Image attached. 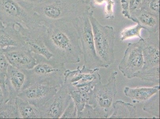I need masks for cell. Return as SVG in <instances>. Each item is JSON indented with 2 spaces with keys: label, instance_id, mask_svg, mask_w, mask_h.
<instances>
[{
  "label": "cell",
  "instance_id": "6da1fadb",
  "mask_svg": "<svg viewBox=\"0 0 160 119\" xmlns=\"http://www.w3.org/2000/svg\"><path fill=\"white\" fill-rule=\"evenodd\" d=\"M73 19L57 20L45 25V45L53 58L65 64L79 63L82 55Z\"/></svg>",
  "mask_w": 160,
  "mask_h": 119
},
{
  "label": "cell",
  "instance_id": "7a4b0ae2",
  "mask_svg": "<svg viewBox=\"0 0 160 119\" xmlns=\"http://www.w3.org/2000/svg\"><path fill=\"white\" fill-rule=\"evenodd\" d=\"M33 55L37 64L32 69L23 70L26 75V81L22 90L37 83L60 88L64 82L66 69L65 64L54 58L48 60L40 55Z\"/></svg>",
  "mask_w": 160,
  "mask_h": 119
},
{
  "label": "cell",
  "instance_id": "3957f363",
  "mask_svg": "<svg viewBox=\"0 0 160 119\" xmlns=\"http://www.w3.org/2000/svg\"><path fill=\"white\" fill-rule=\"evenodd\" d=\"M89 7L85 0H39L33 11L45 25L56 20L78 18Z\"/></svg>",
  "mask_w": 160,
  "mask_h": 119
},
{
  "label": "cell",
  "instance_id": "277c9868",
  "mask_svg": "<svg viewBox=\"0 0 160 119\" xmlns=\"http://www.w3.org/2000/svg\"><path fill=\"white\" fill-rule=\"evenodd\" d=\"M90 9H87L82 15L73 19L83 55L84 65L81 69L83 71L108 68L96 53L92 27L88 17Z\"/></svg>",
  "mask_w": 160,
  "mask_h": 119
},
{
  "label": "cell",
  "instance_id": "5b68a950",
  "mask_svg": "<svg viewBox=\"0 0 160 119\" xmlns=\"http://www.w3.org/2000/svg\"><path fill=\"white\" fill-rule=\"evenodd\" d=\"M93 13V11L91 10L88 17L92 27L96 53L108 68L115 60V33L111 26L100 24L94 17Z\"/></svg>",
  "mask_w": 160,
  "mask_h": 119
},
{
  "label": "cell",
  "instance_id": "8992f818",
  "mask_svg": "<svg viewBox=\"0 0 160 119\" xmlns=\"http://www.w3.org/2000/svg\"><path fill=\"white\" fill-rule=\"evenodd\" d=\"M0 21L5 26L19 24L27 28L44 25L34 11L23 8L14 0H0Z\"/></svg>",
  "mask_w": 160,
  "mask_h": 119
},
{
  "label": "cell",
  "instance_id": "52a82bcc",
  "mask_svg": "<svg viewBox=\"0 0 160 119\" xmlns=\"http://www.w3.org/2000/svg\"><path fill=\"white\" fill-rule=\"evenodd\" d=\"M117 72H112L107 83H98L88 93V104L95 109L104 119L108 118L112 112L113 104L117 93Z\"/></svg>",
  "mask_w": 160,
  "mask_h": 119
},
{
  "label": "cell",
  "instance_id": "ba28073f",
  "mask_svg": "<svg viewBox=\"0 0 160 119\" xmlns=\"http://www.w3.org/2000/svg\"><path fill=\"white\" fill-rule=\"evenodd\" d=\"M99 70V69L83 71L79 67L73 70L66 69L64 83L68 85L69 91L77 90L89 93L96 84L101 82Z\"/></svg>",
  "mask_w": 160,
  "mask_h": 119
},
{
  "label": "cell",
  "instance_id": "9c48e42d",
  "mask_svg": "<svg viewBox=\"0 0 160 119\" xmlns=\"http://www.w3.org/2000/svg\"><path fill=\"white\" fill-rule=\"evenodd\" d=\"M22 36L24 46L33 54L40 55L48 60L53 58V55L46 47L44 37L46 26L45 25L32 28H26L21 25L15 24Z\"/></svg>",
  "mask_w": 160,
  "mask_h": 119
},
{
  "label": "cell",
  "instance_id": "30bf717a",
  "mask_svg": "<svg viewBox=\"0 0 160 119\" xmlns=\"http://www.w3.org/2000/svg\"><path fill=\"white\" fill-rule=\"evenodd\" d=\"M142 40L128 44L124 56L118 65L119 70L128 79L135 77L143 67L144 62L142 53Z\"/></svg>",
  "mask_w": 160,
  "mask_h": 119
},
{
  "label": "cell",
  "instance_id": "8fae6325",
  "mask_svg": "<svg viewBox=\"0 0 160 119\" xmlns=\"http://www.w3.org/2000/svg\"><path fill=\"white\" fill-rule=\"evenodd\" d=\"M71 99L68 85L64 83L40 109L41 119L60 118Z\"/></svg>",
  "mask_w": 160,
  "mask_h": 119
},
{
  "label": "cell",
  "instance_id": "7c38bea8",
  "mask_svg": "<svg viewBox=\"0 0 160 119\" xmlns=\"http://www.w3.org/2000/svg\"><path fill=\"white\" fill-rule=\"evenodd\" d=\"M59 88L45 84H35L22 90L17 97L28 101L40 110Z\"/></svg>",
  "mask_w": 160,
  "mask_h": 119
},
{
  "label": "cell",
  "instance_id": "4fadbf2b",
  "mask_svg": "<svg viewBox=\"0 0 160 119\" xmlns=\"http://www.w3.org/2000/svg\"><path fill=\"white\" fill-rule=\"evenodd\" d=\"M2 50L9 64L21 70H30L37 64L33 53L24 46H8Z\"/></svg>",
  "mask_w": 160,
  "mask_h": 119
},
{
  "label": "cell",
  "instance_id": "5bb4252c",
  "mask_svg": "<svg viewBox=\"0 0 160 119\" xmlns=\"http://www.w3.org/2000/svg\"><path fill=\"white\" fill-rule=\"evenodd\" d=\"M159 33H149V37L142 40L144 65L142 69L160 66Z\"/></svg>",
  "mask_w": 160,
  "mask_h": 119
},
{
  "label": "cell",
  "instance_id": "9a60e30c",
  "mask_svg": "<svg viewBox=\"0 0 160 119\" xmlns=\"http://www.w3.org/2000/svg\"><path fill=\"white\" fill-rule=\"evenodd\" d=\"M25 81L26 75L24 71L10 64L5 82L8 98H16L22 90Z\"/></svg>",
  "mask_w": 160,
  "mask_h": 119
},
{
  "label": "cell",
  "instance_id": "2e32d148",
  "mask_svg": "<svg viewBox=\"0 0 160 119\" xmlns=\"http://www.w3.org/2000/svg\"><path fill=\"white\" fill-rule=\"evenodd\" d=\"M24 46L22 36L15 24L6 26L0 31V49Z\"/></svg>",
  "mask_w": 160,
  "mask_h": 119
},
{
  "label": "cell",
  "instance_id": "e0dca14e",
  "mask_svg": "<svg viewBox=\"0 0 160 119\" xmlns=\"http://www.w3.org/2000/svg\"><path fill=\"white\" fill-rule=\"evenodd\" d=\"M133 22H139L149 33H159L160 16L142 10L133 17Z\"/></svg>",
  "mask_w": 160,
  "mask_h": 119
},
{
  "label": "cell",
  "instance_id": "ac0fdd59",
  "mask_svg": "<svg viewBox=\"0 0 160 119\" xmlns=\"http://www.w3.org/2000/svg\"><path fill=\"white\" fill-rule=\"evenodd\" d=\"M159 91V85L151 88H131L126 87L124 89L125 95L130 98L133 103L147 102Z\"/></svg>",
  "mask_w": 160,
  "mask_h": 119
},
{
  "label": "cell",
  "instance_id": "d6986e66",
  "mask_svg": "<svg viewBox=\"0 0 160 119\" xmlns=\"http://www.w3.org/2000/svg\"><path fill=\"white\" fill-rule=\"evenodd\" d=\"M137 118L136 106L121 100L113 103V110L109 119H135Z\"/></svg>",
  "mask_w": 160,
  "mask_h": 119
},
{
  "label": "cell",
  "instance_id": "ffe728a7",
  "mask_svg": "<svg viewBox=\"0 0 160 119\" xmlns=\"http://www.w3.org/2000/svg\"><path fill=\"white\" fill-rule=\"evenodd\" d=\"M16 101L20 118L41 119L40 109L35 106L18 97Z\"/></svg>",
  "mask_w": 160,
  "mask_h": 119
},
{
  "label": "cell",
  "instance_id": "44dd1931",
  "mask_svg": "<svg viewBox=\"0 0 160 119\" xmlns=\"http://www.w3.org/2000/svg\"><path fill=\"white\" fill-rule=\"evenodd\" d=\"M16 98H8L0 106V119H20Z\"/></svg>",
  "mask_w": 160,
  "mask_h": 119
},
{
  "label": "cell",
  "instance_id": "7402d4cb",
  "mask_svg": "<svg viewBox=\"0 0 160 119\" xmlns=\"http://www.w3.org/2000/svg\"><path fill=\"white\" fill-rule=\"evenodd\" d=\"M135 77L148 82L160 83V66L142 69Z\"/></svg>",
  "mask_w": 160,
  "mask_h": 119
},
{
  "label": "cell",
  "instance_id": "603a6c76",
  "mask_svg": "<svg viewBox=\"0 0 160 119\" xmlns=\"http://www.w3.org/2000/svg\"><path fill=\"white\" fill-rule=\"evenodd\" d=\"M70 94L78 110V113L84 109L86 104H88V93L81 92L77 90L69 91Z\"/></svg>",
  "mask_w": 160,
  "mask_h": 119
},
{
  "label": "cell",
  "instance_id": "cb8c5ba5",
  "mask_svg": "<svg viewBox=\"0 0 160 119\" xmlns=\"http://www.w3.org/2000/svg\"><path fill=\"white\" fill-rule=\"evenodd\" d=\"M159 92L157 93L147 101L143 108L144 111L158 118H160Z\"/></svg>",
  "mask_w": 160,
  "mask_h": 119
},
{
  "label": "cell",
  "instance_id": "d4e9b609",
  "mask_svg": "<svg viewBox=\"0 0 160 119\" xmlns=\"http://www.w3.org/2000/svg\"><path fill=\"white\" fill-rule=\"evenodd\" d=\"M142 29L145 28L139 22L137 23L136 25L125 28L121 33V40L124 41L134 37H138L140 40H143L144 39L141 35V31Z\"/></svg>",
  "mask_w": 160,
  "mask_h": 119
},
{
  "label": "cell",
  "instance_id": "484cf974",
  "mask_svg": "<svg viewBox=\"0 0 160 119\" xmlns=\"http://www.w3.org/2000/svg\"><path fill=\"white\" fill-rule=\"evenodd\" d=\"M77 118L102 119L104 118L92 106L87 104L82 111L78 113Z\"/></svg>",
  "mask_w": 160,
  "mask_h": 119
},
{
  "label": "cell",
  "instance_id": "4316f807",
  "mask_svg": "<svg viewBox=\"0 0 160 119\" xmlns=\"http://www.w3.org/2000/svg\"><path fill=\"white\" fill-rule=\"evenodd\" d=\"M9 65L2 49H0V83L6 88H7L5 85L6 79Z\"/></svg>",
  "mask_w": 160,
  "mask_h": 119
},
{
  "label": "cell",
  "instance_id": "83f0119b",
  "mask_svg": "<svg viewBox=\"0 0 160 119\" xmlns=\"http://www.w3.org/2000/svg\"><path fill=\"white\" fill-rule=\"evenodd\" d=\"M142 10L160 16V0H142Z\"/></svg>",
  "mask_w": 160,
  "mask_h": 119
},
{
  "label": "cell",
  "instance_id": "f1b7e54d",
  "mask_svg": "<svg viewBox=\"0 0 160 119\" xmlns=\"http://www.w3.org/2000/svg\"><path fill=\"white\" fill-rule=\"evenodd\" d=\"M77 116H78V110L72 99L60 118L75 119L77 118Z\"/></svg>",
  "mask_w": 160,
  "mask_h": 119
},
{
  "label": "cell",
  "instance_id": "f546056e",
  "mask_svg": "<svg viewBox=\"0 0 160 119\" xmlns=\"http://www.w3.org/2000/svg\"><path fill=\"white\" fill-rule=\"evenodd\" d=\"M129 13L133 21L135 14L142 10V0H128Z\"/></svg>",
  "mask_w": 160,
  "mask_h": 119
},
{
  "label": "cell",
  "instance_id": "4dcf8cb0",
  "mask_svg": "<svg viewBox=\"0 0 160 119\" xmlns=\"http://www.w3.org/2000/svg\"><path fill=\"white\" fill-rule=\"evenodd\" d=\"M105 17L106 19L112 20L114 18V7L115 1L113 0H107L105 3Z\"/></svg>",
  "mask_w": 160,
  "mask_h": 119
},
{
  "label": "cell",
  "instance_id": "1f68e13d",
  "mask_svg": "<svg viewBox=\"0 0 160 119\" xmlns=\"http://www.w3.org/2000/svg\"><path fill=\"white\" fill-rule=\"evenodd\" d=\"M23 8L29 11H33L35 7L39 0H14Z\"/></svg>",
  "mask_w": 160,
  "mask_h": 119
},
{
  "label": "cell",
  "instance_id": "d6a6232c",
  "mask_svg": "<svg viewBox=\"0 0 160 119\" xmlns=\"http://www.w3.org/2000/svg\"><path fill=\"white\" fill-rule=\"evenodd\" d=\"M121 5L122 8V14L123 17L129 20H132L131 16L129 11L128 0H121Z\"/></svg>",
  "mask_w": 160,
  "mask_h": 119
},
{
  "label": "cell",
  "instance_id": "836d02e7",
  "mask_svg": "<svg viewBox=\"0 0 160 119\" xmlns=\"http://www.w3.org/2000/svg\"><path fill=\"white\" fill-rule=\"evenodd\" d=\"M8 94L7 88H4L0 83V106L5 102L6 100L8 98Z\"/></svg>",
  "mask_w": 160,
  "mask_h": 119
},
{
  "label": "cell",
  "instance_id": "e575fe53",
  "mask_svg": "<svg viewBox=\"0 0 160 119\" xmlns=\"http://www.w3.org/2000/svg\"><path fill=\"white\" fill-rule=\"evenodd\" d=\"M107 0H93V3L95 5H104Z\"/></svg>",
  "mask_w": 160,
  "mask_h": 119
},
{
  "label": "cell",
  "instance_id": "d590c367",
  "mask_svg": "<svg viewBox=\"0 0 160 119\" xmlns=\"http://www.w3.org/2000/svg\"><path fill=\"white\" fill-rule=\"evenodd\" d=\"M4 27H5V26L3 24L2 22L0 21V31L2 30Z\"/></svg>",
  "mask_w": 160,
  "mask_h": 119
}]
</instances>
